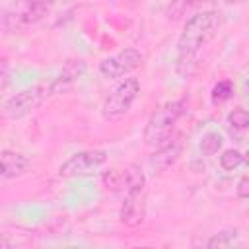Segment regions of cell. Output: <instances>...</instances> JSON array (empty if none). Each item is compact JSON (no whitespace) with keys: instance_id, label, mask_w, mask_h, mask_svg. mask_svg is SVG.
<instances>
[{"instance_id":"obj_1","label":"cell","mask_w":249,"mask_h":249,"mask_svg":"<svg viewBox=\"0 0 249 249\" xmlns=\"http://www.w3.org/2000/svg\"><path fill=\"white\" fill-rule=\"evenodd\" d=\"M224 23L218 10H202L187 18L183 31L177 39L175 70L181 78H191L198 70V51L216 37Z\"/></svg>"},{"instance_id":"obj_2","label":"cell","mask_w":249,"mask_h":249,"mask_svg":"<svg viewBox=\"0 0 249 249\" xmlns=\"http://www.w3.org/2000/svg\"><path fill=\"white\" fill-rule=\"evenodd\" d=\"M185 107H187L185 99H179V101H169V103L161 105L160 109H156L152 113V117L148 119V123H146L144 142L152 148H158V146L165 144L171 138L175 123L185 113Z\"/></svg>"},{"instance_id":"obj_3","label":"cell","mask_w":249,"mask_h":249,"mask_svg":"<svg viewBox=\"0 0 249 249\" xmlns=\"http://www.w3.org/2000/svg\"><path fill=\"white\" fill-rule=\"evenodd\" d=\"M138 93H140V82L136 78H132V76L130 78H123L111 89V93L105 97L103 107H101L103 117L107 121H117V119L124 117L130 111L132 103L136 101Z\"/></svg>"},{"instance_id":"obj_4","label":"cell","mask_w":249,"mask_h":249,"mask_svg":"<svg viewBox=\"0 0 249 249\" xmlns=\"http://www.w3.org/2000/svg\"><path fill=\"white\" fill-rule=\"evenodd\" d=\"M49 86L47 84H37L33 88H25L21 91H18L16 95L8 97L2 113L6 119H21L27 117L29 113H33L47 97H49Z\"/></svg>"},{"instance_id":"obj_5","label":"cell","mask_w":249,"mask_h":249,"mask_svg":"<svg viewBox=\"0 0 249 249\" xmlns=\"http://www.w3.org/2000/svg\"><path fill=\"white\" fill-rule=\"evenodd\" d=\"M107 163V152L105 150H84L72 154L60 167L58 175L60 177H89L97 173L103 165Z\"/></svg>"},{"instance_id":"obj_6","label":"cell","mask_w":249,"mask_h":249,"mask_svg":"<svg viewBox=\"0 0 249 249\" xmlns=\"http://www.w3.org/2000/svg\"><path fill=\"white\" fill-rule=\"evenodd\" d=\"M144 56L138 49L134 47H126L121 53L107 56L99 62V74L107 80H115V78H123L124 74L132 72L134 68H138L142 64Z\"/></svg>"},{"instance_id":"obj_7","label":"cell","mask_w":249,"mask_h":249,"mask_svg":"<svg viewBox=\"0 0 249 249\" xmlns=\"http://www.w3.org/2000/svg\"><path fill=\"white\" fill-rule=\"evenodd\" d=\"M119 218L124 226L136 228L146 218V189H132L123 193V204L119 210Z\"/></svg>"},{"instance_id":"obj_8","label":"cell","mask_w":249,"mask_h":249,"mask_svg":"<svg viewBox=\"0 0 249 249\" xmlns=\"http://www.w3.org/2000/svg\"><path fill=\"white\" fill-rule=\"evenodd\" d=\"M181 156V142L179 140H167L165 144L158 146L156 152L150 156L148 160V165L152 169V173H163L165 169H169Z\"/></svg>"},{"instance_id":"obj_9","label":"cell","mask_w":249,"mask_h":249,"mask_svg":"<svg viewBox=\"0 0 249 249\" xmlns=\"http://www.w3.org/2000/svg\"><path fill=\"white\" fill-rule=\"evenodd\" d=\"M31 165V160L14 150H4L0 152V179H16L21 177Z\"/></svg>"},{"instance_id":"obj_10","label":"cell","mask_w":249,"mask_h":249,"mask_svg":"<svg viewBox=\"0 0 249 249\" xmlns=\"http://www.w3.org/2000/svg\"><path fill=\"white\" fill-rule=\"evenodd\" d=\"M82 70H84V62L82 60H74V62H68L64 68H62V72L54 78V80H51L47 86H49V93L51 95H54V93H62V91H66L70 86H72V82L82 74Z\"/></svg>"},{"instance_id":"obj_11","label":"cell","mask_w":249,"mask_h":249,"mask_svg":"<svg viewBox=\"0 0 249 249\" xmlns=\"http://www.w3.org/2000/svg\"><path fill=\"white\" fill-rule=\"evenodd\" d=\"M247 126H249V113L243 107H237L231 113H228V117H226V130H228V134L235 142H243L245 140Z\"/></svg>"},{"instance_id":"obj_12","label":"cell","mask_w":249,"mask_h":249,"mask_svg":"<svg viewBox=\"0 0 249 249\" xmlns=\"http://www.w3.org/2000/svg\"><path fill=\"white\" fill-rule=\"evenodd\" d=\"M212 0H169L167 4V18L173 21L185 19L193 14H196L204 4H210Z\"/></svg>"},{"instance_id":"obj_13","label":"cell","mask_w":249,"mask_h":249,"mask_svg":"<svg viewBox=\"0 0 249 249\" xmlns=\"http://www.w3.org/2000/svg\"><path fill=\"white\" fill-rule=\"evenodd\" d=\"M206 247L210 249H230V247H243V239L237 230H224L220 233H214L208 241Z\"/></svg>"},{"instance_id":"obj_14","label":"cell","mask_w":249,"mask_h":249,"mask_svg":"<svg viewBox=\"0 0 249 249\" xmlns=\"http://www.w3.org/2000/svg\"><path fill=\"white\" fill-rule=\"evenodd\" d=\"M245 163V156L239 152V150H224L222 156H220V167L224 171H235L237 167H241Z\"/></svg>"},{"instance_id":"obj_15","label":"cell","mask_w":249,"mask_h":249,"mask_svg":"<svg viewBox=\"0 0 249 249\" xmlns=\"http://www.w3.org/2000/svg\"><path fill=\"white\" fill-rule=\"evenodd\" d=\"M231 95H233V84H231L230 80H220V82L212 88V93H210L214 105H220V103L228 101Z\"/></svg>"},{"instance_id":"obj_16","label":"cell","mask_w":249,"mask_h":249,"mask_svg":"<svg viewBox=\"0 0 249 249\" xmlns=\"http://www.w3.org/2000/svg\"><path fill=\"white\" fill-rule=\"evenodd\" d=\"M222 148V136L218 132H206L200 140V152L204 156H214Z\"/></svg>"},{"instance_id":"obj_17","label":"cell","mask_w":249,"mask_h":249,"mask_svg":"<svg viewBox=\"0 0 249 249\" xmlns=\"http://www.w3.org/2000/svg\"><path fill=\"white\" fill-rule=\"evenodd\" d=\"M8 78H10V66H8V60H6L4 56H0V89L6 88Z\"/></svg>"},{"instance_id":"obj_18","label":"cell","mask_w":249,"mask_h":249,"mask_svg":"<svg viewBox=\"0 0 249 249\" xmlns=\"http://www.w3.org/2000/svg\"><path fill=\"white\" fill-rule=\"evenodd\" d=\"M237 196H239L241 200L249 198V179H247V175H241V177H239V183H237Z\"/></svg>"},{"instance_id":"obj_19","label":"cell","mask_w":249,"mask_h":249,"mask_svg":"<svg viewBox=\"0 0 249 249\" xmlns=\"http://www.w3.org/2000/svg\"><path fill=\"white\" fill-rule=\"evenodd\" d=\"M14 245H16V241H12L6 235H0V249H8V247H14Z\"/></svg>"},{"instance_id":"obj_20","label":"cell","mask_w":249,"mask_h":249,"mask_svg":"<svg viewBox=\"0 0 249 249\" xmlns=\"http://www.w3.org/2000/svg\"><path fill=\"white\" fill-rule=\"evenodd\" d=\"M226 4H239V2H243V0H224Z\"/></svg>"},{"instance_id":"obj_21","label":"cell","mask_w":249,"mask_h":249,"mask_svg":"<svg viewBox=\"0 0 249 249\" xmlns=\"http://www.w3.org/2000/svg\"><path fill=\"white\" fill-rule=\"evenodd\" d=\"M126 2H138V0H126Z\"/></svg>"},{"instance_id":"obj_22","label":"cell","mask_w":249,"mask_h":249,"mask_svg":"<svg viewBox=\"0 0 249 249\" xmlns=\"http://www.w3.org/2000/svg\"><path fill=\"white\" fill-rule=\"evenodd\" d=\"M66 2H70V0H66Z\"/></svg>"}]
</instances>
